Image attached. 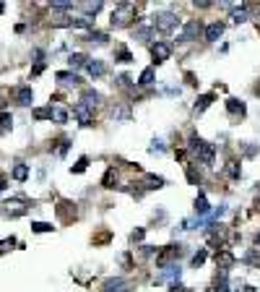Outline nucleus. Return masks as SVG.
Returning a JSON list of instances; mask_svg holds the SVG:
<instances>
[{
    "label": "nucleus",
    "mask_w": 260,
    "mask_h": 292,
    "mask_svg": "<svg viewBox=\"0 0 260 292\" xmlns=\"http://www.w3.org/2000/svg\"><path fill=\"white\" fill-rule=\"evenodd\" d=\"M190 151L198 157L203 164H213V157H216V146L208 144V141H203L200 136H190Z\"/></svg>",
    "instance_id": "1"
},
{
    "label": "nucleus",
    "mask_w": 260,
    "mask_h": 292,
    "mask_svg": "<svg viewBox=\"0 0 260 292\" xmlns=\"http://www.w3.org/2000/svg\"><path fill=\"white\" fill-rule=\"evenodd\" d=\"M133 18H135V5L133 3H120L112 11V16H109V24L117 26V29H123V26L133 24Z\"/></svg>",
    "instance_id": "2"
},
{
    "label": "nucleus",
    "mask_w": 260,
    "mask_h": 292,
    "mask_svg": "<svg viewBox=\"0 0 260 292\" xmlns=\"http://www.w3.org/2000/svg\"><path fill=\"white\" fill-rule=\"evenodd\" d=\"M151 24H154V29H156V32L169 34L172 29H177L180 18L174 16V13H159V16H154V18H151Z\"/></svg>",
    "instance_id": "3"
},
{
    "label": "nucleus",
    "mask_w": 260,
    "mask_h": 292,
    "mask_svg": "<svg viewBox=\"0 0 260 292\" xmlns=\"http://www.w3.org/2000/svg\"><path fill=\"white\" fill-rule=\"evenodd\" d=\"M151 55H154V60H156V63L169 60V55H172V42H162V39H156V42L151 44Z\"/></svg>",
    "instance_id": "4"
},
{
    "label": "nucleus",
    "mask_w": 260,
    "mask_h": 292,
    "mask_svg": "<svg viewBox=\"0 0 260 292\" xmlns=\"http://www.w3.org/2000/svg\"><path fill=\"white\" fill-rule=\"evenodd\" d=\"M227 112L234 123H239V120H245L247 107H245V102H239V99H227Z\"/></svg>",
    "instance_id": "5"
},
{
    "label": "nucleus",
    "mask_w": 260,
    "mask_h": 292,
    "mask_svg": "<svg viewBox=\"0 0 260 292\" xmlns=\"http://www.w3.org/2000/svg\"><path fill=\"white\" fill-rule=\"evenodd\" d=\"M234 253L231 251H227V248H219V253H216V266H219V271L221 274H227L231 266H234Z\"/></svg>",
    "instance_id": "6"
},
{
    "label": "nucleus",
    "mask_w": 260,
    "mask_h": 292,
    "mask_svg": "<svg viewBox=\"0 0 260 292\" xmlns=\"http://www.w3.org/2000/svg\"><path fill=\"white\" fill-rule=\"evenodd\" d=\"M13 99L21 107H29L32 102H34V91H32V86H18V89H13Z\"/></svg>",
    "instance_id": "7"
},
{
    "label": "nucleus",
    "mask_w": 260,
    "mask_h": 292,
    "mask_svg": "<svg viewBox=\"0 0 260 292\" xmlns=\"http://www.w3.org/2000/svg\"><path fill=\"white\" fill-rule=\"evenodd\" d=\"M104 292H130V285L123 279V277H112L104 282V287H101Z\"/></svg>",
    "instance_id": "8"
},
{
    "label": "nucleus",
    "mask_w": 260,
    "mask_h": 292,
    "mask_svg": "<svg viewBox=\"0 0 260 292\" xmlns=\"http://www.w3.org/2000/svg\"><path fill=\"white\" fill-rule=\"evenodd\" d=\"M182 256V245H169V251H164L162 256H159V266H169V261H174V258H180Z\"/></svg>",
    "instance_id": "9"
},
{
    "label": "nucleus",
    "mask_w": 260,
    "mask_h": 292,
    "mask_svg": "<svg viewBox=\"0 0 260 292\" xmlns=\"http://www.w3.org/2000/svg\"><path fill=\"white\" fill-rule=\"evenodd\" d=\"M3 214L5 217H24L26 214V204L24 201H8L3 206Z\"/></svg>",
    "instance_id": "10"
},
{
    "label": "nucleus",
    "mask_w": 260,
    "mask_h": 292,
    "mask_svg": "<svg viewBox=\"0 0 260 292\" xmlns=\"http://www.w3.org/2000/svg\"><path fill=\"white\" fill-rule=\"evenodd\" d=\"M198 34H200V21H188V24H185V29H182V34H180V39L182 42H193Z\"/></svg>",
    "instance_id": "11"
},
{
    "label": "nucleus",
    "mask_w": 260,
    "mask_h": 292,
    "mask_svg": "<svg viewBox=\"0 0 260 292\" xmlns=\"http://www.w3.org/2000/svg\"><path fill=\"white\" fill-rule=\"evenodd\" d=\"M73 115H76L78 117V123L81 125H91V110L86 107V105H76V107H73Z\"/></svg>",
    "instance_id": "12"
},
{
    "label": "nucleus",
    "mask_w": 260,
    "mask_h": 292,
    "mask_svg": "<svg viewBox=\"0 0 260 292\" xmlns=\"http://www.w3.org/2000/svg\"><path fill=\"white\" fill-rule=\"evenodd\" d=\"M221 34H224V24H221V21L208 24V29H206V42H216Z\"/></svg>",
    "instance_id": "13"
},
{
    "label": "nucleus",
    "mask_w": 260,
    "mask_h": 292,
    "mask_svg": "<svg viewBox=\"0 0 260 292\" xmlns=\"http://www.w3.org/2000/svg\"><path fill=\"white\" fill-rule=\"evenodd\" d=\"M141 185H143L146 190H159V188L164 185V178H159V175H143Z\"/></svg>",
    "instance_id": "14"
},
{
    "label": "nucleus",
    "mask_w": 260,
    "mask_h": 292,
    "mask_svg": "<svg viewBox=\"0 0 260 292\" xmlns=\"http://www.w3.org/2000/svg\"><path fill=\"white\" fill-rule=\"evenodd\" d=\"M86 71H89V76H94V78H101L104 76V63L101 60H89V66H86Z\"/></svg>",
    "instance_id": "15"
},
{
    "label": "nucleus",
    "mask_w": 260,
    "mask_h": 292,
    "mask_svg": "<svg viewBox=\"0 0 260 292\" xmlns=\"http://www.w3.org/2000/svg\"><path fill=\"white\" fill-rule=\"evenodd\" d=\"M213 99H216V94H203V97H198V102H195V112H206V110L213 105Z\"/></svg>",
    "instance_id": "16"
},
{
    "label": "nucleus",
    "mask_w": 260,
    "mask_h": 292,
    "mask_svg": "<svg viewBox=\"0 0 260 292\" xmlns=\"http://www.w3.org/2000/svg\"><path fill=\"white\" fill-rule=\"evenodd\" d=\"M73 29H91L94 32V18H89V16H78V18H73L70 21Z\"/></svg>",
    "instance_id": "17"
},
{
    "label": "nucleus",
    "mask_w": 260,
    "mask_h": 292,
    "mask_svg": "<svg viewBox=\"0 0 260 292\" xmlns=\"http://www.w3.org/2000/svg\"><path fill=\"white\" fill-rule=\"evenodd\" d=\"M211 212V206H208V198L206 196H198V198H195V214H198V217H206Z\"/></svg>",
    "instance_id": "18"
},
{
    "label": "nucleus",
    "mask_w": 260,
    "mask_h": 292,
    "mask_svg": "<svg viewBox=\"0 0 260 292\" xmlns=\"http://www.w3.org/2000/svg\"><path fill=\"white\" fill-rule=\"evenodd\" d=\"M68 66L70 68H83V66H89V58L83 52H73L70 58H68Z\"/></svg>",
    "instance_id": "19"
},
{
    "label": "nucleus",
    "mask_w": 260,
    "mask_h": 292,
    "mask_svg": "<svg viewBox=\"0 0 260 292\" xmlns=\"http://www.w3.org/2000/svg\"><path fill=\"white\" fill-rule=\"evenodd\" d=\"M99 99H101V97L97 94V91H91V89H89V91H83V97H81V105H86V107L91 110V107H97V105H99Z\"/></svg>",
    "instance_id": "20"
},
{
    "label": "nucleus",
    "mask_w": 260,
    "mask_h": 292,
    "mask_svg": "<svg viewBox=\"0 0 260 292\" xmlns=\"http://www.w3.org/2000/svg\"><path fill=\"white\" fill-rule=\"evenodd\" d=\"M101 185L104 188H117V170L115 167H109L104 172V180H101Z\"/></svg>",
    "instance_id": "21"
},
{
    "label": "nucleus",
    "mask_w": 260,
    "mask_h": 292,
    "mask_svg": "<svg viewBox=\"0 0 260 292\" xmlns=\"http://www.w3.org/2000/svg\"><path fill=\"white\" fill-rule=\"evenodd\" d=\"M26 178H29V167H26L24 162H18L16 167H13V180H18V182H24Z\"/></svg>",
    "instance_id": "22"
},
{
    "label": "nucleus",
    "mask_w": 260,
    "mask_h": 292,
    "mask_svg": "<svg viewBox=\"0 0 260 292\" xmlns=\"http://www.w3.org/2000/svg\"><path fill=\"white\" fill-rule=\"evenodd\" d=\"M180 274H182V269H180V266H166V271H164V274H162V277L156 279V282L162 285L164 279H180Z\"/></svg>",
    "instance_id": "23"
},
{
    "label": "nucleus",
    "mask_w": 260,
    "mask_h": 292,
    "mask_svg": "<svg viewBox=\"0 0 260 292\" xmlns=\"http://www.w3.org/2000/svg\"><path fill=\"white\" fill-rule=\"evenodd\" d=\"M13 128V115L11 112H0V133L11 131Z\"/></svg>",
    "instance_id": "24"
},
{
    "label": "nucleus",
    "mask_w": 260,
    "mask_h": 292,
    "mask_svg": "<svg viewBox=\"0 0 260 292\" xmlns=\"http://www.w3.org/2000/svg\"><path fill=\"white\" fill-rule=\"evenodd\" d=\"M115 60H117V63H130V60H133V55H130L128 47H123V44H120V47L115 50Z\"/></svg>",
    "instance_id": "25"
},
{
    "label": "nucleus",
    "mask_w": 260,
    "mask_h": 292,
    "mask_svg": "<svg viewBox=\"0 0 260 292\" xmlns=\"http://www.w3.org/2000/svg\"><path fill=\"white\" fill-rule=\"evenodd\" d=\"M227 175L231 180H239V175H242V167H239V162H227Z\"/></svg>",
    "instance_id": "26"
},
{
    "label": "nucleus",
    "mask_w": 260,
    "mask_h": 292,
    "mask_svg": "<svg viewBox=\"0 0 260 292\" xmlns=\"http://www.w3.org/2000/svg\"><path fill=\"white\" fill-rule=\"evenodd\" d=\"M55 78H58L60 84H78V76H76V73H68V71H60Z\"/></svg>",
    "instance_id": "27"
},
{
    "label": "nucleus",
    "mask_w": 260,
    "mask_h": 292,
    "mask_svg": "<svg viewBox=\"0 0 260 292\" xmlns=\"http://www.w3.org/2000/svg\"><path fill=\"white\" fill-rule=\"evenodd\" d=\"M81 8L86 11V16H89V18H94V16L101 11V3H81Z\"/></svg>",
    "instance_id": "28"
},
{
    "label": "nucleus",
    "mask_w": 260,
    "mask_h": 292,
    "mask_svg": "<svg viewBox=\"0 0 260 292\" xmlns=\"http://www.w3.org/2000/svg\"><path fill=\"white\" fill-rule=\"evenodd\" d=\"M52 120L55 123H68V112H65V110H60V107H52Z\"/></svg>",
    "instance_id": "29"
},
{
    "label": "nucleus",
    "mask_w": 260,
    "mask_h": 292,
    "mask_svg": "<svg viewBox=\"0 0 260 292\" xmlns=\"http://www.w3.org/2000/svg\"><path fill=\"white\" fill-rule=\"evenodd\" d=\"M34 117L36 120H52V107H39V110H34Z\"/></svg>",
    "instance_id": "30"
},
{
    "label": "nucleus",
    "mask_w": 260,
    "mask_h": 292,
    "mask_svg": "<svg viewBox=\"0 0 260 292\" xmlns=\"http://www.w3.org/2000/svg\"><path fill=\"white\" fill-rule=\"evenodd\" d=\"M141 86H148V84H154V68H146L141 73V81H138Z\"/></svg>",
    "instance_id": "31"
},
{
    "label": "nucleus",
    "mask_w": 260,
    "mask_h": 292,
    "mask_svg": "<svg viewBox=\"0 0 260 292\" xmlns=\"http://www.w3.org/2000/svg\"><path fill=\"white\" fill-rule=\"evenodd\" d=\"M13 245H16L13 237H5V240H0V256H5L8 251H13Z\"/></svg>",
    "instance_id": "32"
},
{
    "label": "nucleus",
    "mask_w": 260,
    "mask_h": 292,
    "mask_svg": "<svg viewBox=\"0 0 260 292\" xmlns=\"http://www.w3.org/2000/svg\"><path fill=\"white\" fill-rule=\"evenodd\" d=\"M245 261H247V263H253V266H260V251L253 248V251H250V253L245 256Z\"/></svg>",
    "instance_id": "33"
},
{
    "label": "nucleus",
    "mask_w": 260,
    "mask_h": 292,
    "mask_svg": "<svg viewBox=\"0 0 260 292\" xmlns=\"http://www.w3.org/2000/svg\"><path fill=\"white\" fill-rule=\"evenodd\" d=\"M32 230H34V232H52L55 227H52L50 222H34V224H32Z\"/></svg>",
    "instance_id": "34"
},
{
    "label": "nucleus",
    "mask_w": 260,
    "mask_h": 292,
    "mask_svg": "<svg viewBox=\"0 0 260 292\" xmlns=\"http://www.w3.org/2000/svg\"><path fill=\"white\" fill-rule=\"evenodd\" d=\"M206 258H208V253H206V251H198V253L193 256V266H195V269L203 266V263H206Z\"/></svg>",
    "instance_id": "35"
},
{
    "label": "nucleus",
    "mask_w": 260,
    "mask_h": 292,
    "mask_svg": "<svg viewBox=\"0 0 260 292\" xmlns=\"http://www.w3.org/2000/svg\"><path fill=\"white\" fill-rule=\"evenodd\" d=\"M89 39H91V42H97V44H104V42H107V34H104V32H91V34H89Z\"/></svg>",
    "instance_id": "36"
},
{
    "label": "nucleus",
    "mask_w": 260,
    "mask_h": 292,
    "mask_svg": "<svg viewBox=\"0 0 260 292\" xmlns=\"http://www.w3.org/2000/svg\"><path fill=\"white\" fill-rule=\"evenodd\" d=\"M86 167H89V157H81V159L76 162V167H73V172H76V175H78V172H83Z\"/></svg>",
    "instance_id": "37"
},
{
    "label": "nucleus",
    "mask_w": 260,
    "mask_h": 292,
    "mask_svg": "<svg viewBox=\"0 0 260 292\" xmlns=\"http://www.w3.org/2000/svg\"><path fill=\"white\" fill-rule=\"evenodd\" d=\"M148 151H151V154H156V151H164V141H159V139H156V141H151V146H148Z\"/></svg>",
    "instance_id": "38"
},
{
    "label": "nucleus",
    "mask_w": 260,
    "mask_h": 292,
    "mask_svg": "<svg viewBox=\"0 0 260 292\" xmlns=\"http://www.w3.org/2000/svg\"><path fill=\"white\" fill-rule=\"evenodd\" d=\"M188 180L193 182V185H198V182H200V178H198V172H195V170L190 167V164H188Z\"/></svg>",
    "instance_id": "39"
},
{
    "label": "nucleus",
    "mask_w": 260,
    "mask_h": 292,
    "mask_svg": "<svg viewBox=\"0 0 260 292\" xmlns=\"http://www.w3.org/2000/svg\"><path fill=\"white\" fill-rule=\"evenodd\" d=\"M224 214H227V206L221 204V206H216V209L211 212V219H219V217H224Z\"/></svg>",
    "instance_id": "40"
},
{
    "label": "nucleus",
    "mask_w": 260,
    "mask_h": 292,
    "mask_svg": "<svg viewBox=\"0 0 260 292\" xmlns=\"http://www.w3.org/2000/svg\"><path fill=\"white\" fill-rule=\"evenodd\" d=\"M143 235H146L143 230H133V235H130V243H141V240H143Z\"/></svg>",
    "instance_id": "41"
},
{
    "label": "nucleus",
    "mask_w": 260,
    "mask_h": 292,
    "mask_svg": "<svg viewBox=\"0 0 260 292\" xmlns=\"http://www.w3.org/2000/svg\"><path fill=\"white\" fill-rule=\"evenodd\" d=\"M42 71H44V63H36V66H34V71H32V76H39Z\"/></svg>",
    "instance_id": "42"
},
{
    "label": "nucleus",
    "mask_w": 260,
    "mask_h": 292,
    "mask_svg": "<svg viewBox=\"0 0 260 292\" xmlns=\"http://www.w3.org/2000/svg\"><path fill=\"white\" fill-rule=\"evenodd\" d=\"M245 292H255V287H245Z\"/></svg>",
    "instance_id": "43"
},
{
    "label": "nucleus",
    "mask_w": 260,
    "mask_h": 292,
    "mask_svg": "<svg viewBox=\"0 0 260 292\" xmlns=\"http://www.w3.org/2000/svg\"><path fill=\"white\" fill-rule=\"evenodd\" d=\"M255 245H260V235H255Z\"/></svg>",
    "instance_id": "44"
},
{
    "label": "nucleus",
    "mask_w": 260,
    "mask_h": 292,
    "mask_svg": "<svg viewBox=\"0 0 260 292\" xmlns=\"http://www.w3.org/2000/svg\"><path fill=\"white\" fill-rule=\"evenodd\" d=\"M3 11H5V5H3V3H0V13H3Z\"/></svg>",
    "instance_id": "45"
},
{
    "label": "nucleus",
    "mask_w": 260,
    "mask_h": 292,
    "mask_svg": "<svg viewBox=\"0 0 260 292\" xmlns=\"http://www.w3.org/2000/svg\"><path fill=\"white\" fill-rule=\"evenodd\" d=\"M255 94H260V86H255Z\"/></svg>",
    "instance_id": "46"
},
{
    "label": "nucleus",
    "mask_w": 260,
    "mask_h": 292,
    "mask_svg": "<svg viewBox=\"0 0 260 292\" xmlns=\"http://www.w3.org/2000/svg\"><path fill=\"white\" fill-rule=\"evenodd\" d=\"M0 190H3V178H0Z\"/></svg>",
    "instance_id": "47"
}]
</instances>
